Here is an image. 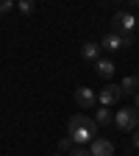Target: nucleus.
I'll list each match as a JSON object with an SVG mask.
<instances>
[{"label": "nucleus", "instance_id": "f8f14e48", "mask_svg": "<svg viewBox=\"0 0 139 156\" xmlns=\"http://www.w3.org/2000/svg\"><path fill=\"white\" fill-rule=\"evenodd\" d=\"M17 6H19V11H23V14H33V9H36L33 0H17Z\"/></svg>", "mask_w": 139, "mask_h": 156}, {"label": "nucleus", "instance_id": "4468645a", "mask_svg": "<svg viewBox=\"0 0 139 156\" xmlns=\"http://www.w3.org/2000/svg\"><path fill=\"white\" fill-rule=\"evenodd\" d=\"M70 156H92V151H89V148H84V145H75V148L70 151Z\"/></svg>", "mask_w": 139, "mask_h": 156}, {"label": "nucleus", "instance_id": "aec40b11", "mask_svg": "<svg viewBox=\"0 0 139 156\" xmlns=\"http://www.w3.org/2000/svg\"><path fill=\"white\" fill-rule=\"evenodd\" d=\"M136 78H139V75H136Z\"/></svg>", "mask_w": 139, "mask_h": 156}, {"label": "nucleus", "instance_id": "0eeeda50", "mask_svg": "<svg viewBox=\"0 0 139 156\" xmlns=\"http://www.w3.org/2000/svg\"><path fill=\"white\" fill-rule=\"evenodd\" d=\"M100 48H103V50H109V53H117V50L125 48V45H123V36L111 31V34H106V36L100 39Z\"/></svg>", "mask_w": 139, "mask_h": 156}, {"label": "nucleus", "instance_id": "423d86ee", "mask_svg": "<svg viewBox=\"0 0 139 156\" xmlns=\"http://www.w3.org/2000/svg\"><path fill=\"white\" fill-rule=\"evenodd\" d=\"M89 151H92V156H114V145L109 140H100V136L89 142Z\"/></svg>", "mask_w": 139, "mask_h": 156}, {"label": "nucleus", "instance_id": "6ab92c4d", "mask_svg": "<svg viewBox=\"0 0 139 156\" xmlns=\"http://www.w3.org/2000/svg\"><path fill=\"white\" fill-rule=\"evenodd\" d=\"M114 3H120V0H114Z\"/></svg>", "mask_w": 139, "mask_h": 156}, {"label": "nucleus", "instance_id": "dca6fc26", "mask_svg": "<svg viewBox=\"0 0 139 156\" xmlns=\"http://www.w3.org/2000/svg\"><path fill=\"white\" fill-rule=\"evenodd\" d=\"M134 148L139 151V128H136V134H134Z\"/></svg>", "mask_w": 139, "mask_h": 156}, {"label": "nucleus", "instance_id": "7ed1b4c3", "mask_svg": "<svg viewBox=\"0 0 139 156\" xmlns=\"http://www.w3.org/2000/svg\"><path fill=\"white\" fill-rule=\"evenodd\" d=\"M114 126L120 131H136L139 128V109L136 106H123L120 112H114Z\"/></svg>", "mask_w": 139, "mask_h": 156}, {"label": "nucleus", "instance_id": "20e7f679", "mask_svg": "<svg viewBox=\"0 0 139 156\" xmlns=\"http://www.w3.org/2000/svg\"><path fill=\"white\" fill-rule=\"evenodd\" d=\"M120 98H123V87L120 84H109V87H103L100 89V98H97V101H100V106H114L117 101H120Z\"/></svg>", "mask_w": 139, "mask_h": 156}, {"label": "nucleus", "instance_id": "ddd939ff", "mask_svg": "<svg viewBox=\"0 0 139 156\" xmlns=\"http://www.w3.org/2000/svg\"><path fill=\"white\" fill-rule=\"evenodd\" d=\"M72 148H75V142H72V136H64V140L58 142V151H61V153H70Z\"/></svg>", "mask_w": 139, "mask_h": 156}, {"label": "nucleus", "instance_id": "f3484780", "mask_svg": "<svg viewBox=\"0 0 139 156\" xmlns=\"http://www.w3.org/2000/svg\"><path fill=\"white\" fill-rule=\"evenodd\" d=\"M128 3H131V9H136V11H139V0H128Z\"/></svg>", "mask_w": 139, "mask_h": 156}, {"label": "nucleus", "instance_id": "6e6552de", "mask_svg": "<svg viewBox=\"0 0 139 156\" xmlns=\"http://www.w3.org/2000/svg\"><path fill=\"white\" fill-rule=\"evenodd\" d=\"M100 42H84L81 45V56L86 58V62H97V58H100Z\"/></svg>", "mask_w": 139, "mask_h": 156}, {"label": "nucleus", "instance_id": "39448f33", "mask_svg": "<svg viewBox=\"0 0 139 156\" xmlns=\"http://www.w3.org/2000/svg\"><path fill=\"white\" fill-rule=\"evenodd\" d=\"M75 103L81 106V109H95V106H97V95H95V89H89V87H78V89H75Z\"/></svg>", "mask_w": 139, "mask_h": 156}, {"label": "nucleus", "instance_id": "a211bd4d", "mask_svg": "<svg viewBox=\"0 0 139 156\" xmlns=\"http://www.w3.org/2000/svg\"><path fill=\"white\" fill-rule=\"evenodd\" d=\"M134 101H136V109H139V92H136V95H134Z\"/></svg>", "mask_w": 139, "mask_h": 156}, {"label": "nucleus", "instance_id": "9b49d317", "mask_svg": "<svg viewBox=\"0 0 139 156\" xmlns=\"http://www.w3.org/2000/svg\"><path fill=\"white\" fill-rule=\"evenodd\" d=\"M95 123H97V126H111V123H114V112H109V109L103 106L100 112L95 114Z\"/></svg>", "mask_w": 139, "mask_h": 156}, {"label": "nucleus", "instance_id": "f03ea898", "mask_svg": "<svg viewBox=\"0 0 139 156\" xmlns=\"http://www.w3.org/2000/svg\"><path fill=\"white\" fill-rule=\"evenodd\" d=\"M136 28H139V20L131 11H117L111 17V31L120 36H136Z\"/></svg>", "mask_w": 139, "mask_h": 156}, {"label": "nucleus", "instance_id": "2eb2a0df", "mask_svg": "<svg viewBox=\"0 0 139 156\" xmlns=\"http://www.w3.org/2000/svg\"><path fill=\"white\" fill-rule=\"evenodd\" d=\"M11 6H14V0H0V14H9Z\"/></svg>", "mask_w": 139, "mask_h": 156}, {"label": "nucleus", "instance_id": "1a4fd4ad", "mask_svg": "<svg viewBox=\"0 0 139 156\" xmlns=\"http://www.w3.org/2000/svg\"><path fill=\"white\" fill-rule=\"evenodd\" d=\"M95 73L100 78H111L114 75V62H109V58H97L95 62Z\"/></svg>", "mask_w": 139, "mask_h": 156}, {"label": "nucleus", "instance_id": "9d476101", "mask_svg": "<svg viewBox=\"0 0 139 156\" xmlns=\"http://www.w3.org/2000/svg\"><path fill=\"white\" fill-rule=\"evenodd\" d=\"M123 95H136L139 92V78L136 75H128V78H123Z\"/></svg>", "mask_w": 139, "mask_h": 156}, {"label": "nucleus", "instance_id": "f257e3e1", "mask_svg": "<svg viewBox=\"0 0 139 156\" xmlns=\"http://www.w3.org/2000/svg\"><path fill=\"white\" fill-rule=\"evenodd\" d=\"M67 136H72L75 145H89L92 140H97V123L86 114H75L67 123Z\"/></svg>", "mask_w": 139, "mask_h": 156}]
</instances>
